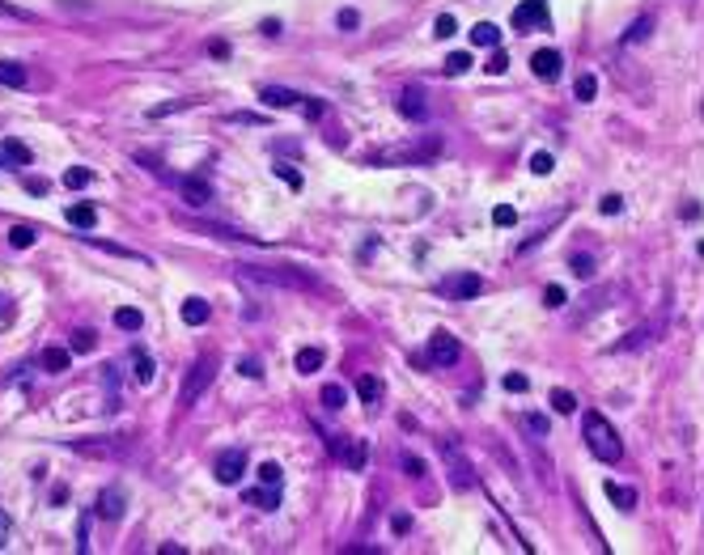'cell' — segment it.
<instances>
[{"label":"cell","mask_w":704,"mask_h":555,"mask_svg":"<svg viewBox=\"0 0 704 555\" xmlns=\"http://www.w3.org/2000/svg\"><path fill=\"white\" fill-rule=\"evenodd\" d=\"M582 437H586V445H590V454H594L599 462H620V458H624V441H620V433L611 428L607 416L590 411L586 424H582Z\"/></svg>","instance_id":"obj_1"},{"label":"cell","mask_w":704,"mask_h":555,"mask_svg":"<svg viewBox=\"0 0 704 555\" xmlns=\"http://www.w3.org/2000/svg\"><path fill=\"white\" fill-rule=\"evenodd\" d=\"M212 373H217V361H212V356H200V361L191 365V373H187L183 390H178V403H183V407H195V403H200V395L212 386Z\"/></svg>","instance_id":"obj_2"},{"label":"cell","mask_w":704,"mask_h":555,"mask_svg":"<svg viewBox=\"0 0 704 555\" xmlns=\"http://www.w3.org/2000/svg\"><path fill=\"white\" fill-rule=\"evenodd\" d=\"M212 475H217V484H225V488H233L242 475H246V450H221L217 454V462H212Z\"/></svg>","instance_id":"obj_3"},{"label":"cell","mask_w":704,"mask_h":555,"mask_svg":"<svg viewBox=\"0 0 704 555\" xmlns=\"http://www.w3.org/2000/svg\"><path fill=\"white\" fill-rule=\"evenodd\" d=\"M548 21H552L548 0H522V4L514 8V30H543Z\"/></svg>","instance_id":"obj_4"},{"label":"cell","mask_w":704,"mask_h":555,"mask_svg":"<svg viewBox=\"0 0 704 555\" xmlns=\"http://www.w3.org/2000/svg\"><path fill=\"white\" fill-rule=\"evenodd\" d=\"M454 361H458V339L450 331H433V339H429V365L450 369Z\"/></svg>","instance_id":"obj_5"},{"label":"cell","mask_w":704,"mask_h":555,"mask_svg":"<svg viewBox=\"0 0 704 555\" xmlns=\"http://www.w3.org/2000/svg\"><path fill=\"white\" fill-rule=\"evenodd\" d=\"M442 293L454 297V301H467V297H480V293H484V280H480L475 271H458V276H450V280L442 284Z\"/></svg>","instance_id":"obj_6"},{"label":"cell","mask_w":704,"mask_h":555,"mask_svg":"<svg viewBox=\"0 0 704 555\" xmlns=\"http://www.w3.org/2000/svg\"><path fill=\"white\" fill-rule=\"evenodd\" d=\"M259 98H263L272 110H301V102H306V93L284 89V85H263V89H259Z\"/></svg>","instance_id":"obj_7"},{"label":"cell","mask_w":704,"mask_h":555,"mask_svg":"<svg viewBox=\"0 0 704 555\" xmlns=\"http://www.w3.org/2000/svg\"><path fill=\"white\" fill-rule=\"evenodd\" d=\"M437 153H442V144L429 140L425 148H420V144H412V148H386V153H378L374 161H433Z\"/></svg>","instance_id":"obj_8"},{"label":"cell","mask_w":704,"mask_h":555,"mask_svg":"<svg viewBox=\"0 0 704 555\" xmlns=\"http://www.w3.org/2000/svg\"><path fill=\"white\" fill-rule=\"evenodd\" d=\"M331 454H335L344 467H352V471L365 467V441H357V437H335V441H331Z\"/></svg>","instance_id":"obj_9"},{"label":"cell","mask_w":704,"mask_h":555,"mask_svg":"<svg viewBox=\"0 0 704 555\" xmlns=\"http://www.w3.org/2000/svg\"><path fill=\"white\" fill-rule=\"evenodd\" d=\"M531 68H535V76H539V81H556V76L565 72V59H560V51L543 47V51H535V55H531Z\"/></svg>","instance_id":"obj_10"},{"label":"cell","mask_w":704,"mask_h":555,"mask_svg":"<svg viewBox=\"0 0 704 555\" xmlns=\"http://www.w3.org/2000/svg\"><path fill=\"white\" fill-rule=\"evenodd\" d=\"M178 195H183L191 208H208V204H212V187H208L204 178H195V174L178 178Z\"/></svg>","instance_id":"obj_11"},{"label":"cell","mask_w":704,"mask_h":555,"mask_svg":"<svg viewBox=\"0 0 704 555\" xmlns=\"http://www.w3.org/2000/svg\"><path fill=\"white\" fill-rule=\"evenodd\" d=\"M399 115H403V119H412V123L429 115V106H425V93H420L416 85H408V89L399 93Z\"/></svg>","instance_id":"obj_12"},{"label":"cell","mask_w":704,"mask_h":555,"mask_svg":"<svg viewBox=\"0 0 704 555\" xmlns=\"http://www.w3.org/2000/svg\"><path fill=\"white\" fill-rule=\"evenodd\" d=\"M191 229H200V233H212V238H225V242H263V238H250V233H238V229H229V225H208V221H187Z\"/></svg>","instance_id":"obj_13"},{"label":"cell","mask_w":704,"mask_h":555,"mask_svg":"<svg viewBox=\"0 0 704 555\" xmlns=\"http://www.w3.org/2000/svg\"><path fill=\"white\" fill-rule=\"evenodd\" d=\"M603 492H607V501H611L616 509H624V513H628V509H637V492H633V488H624V484L607 479V484H603Z\"/></svg>","instance_id":"obj_14"},{"label":"cell","mask_w":704,"mask_h":555,"mask_svg":"<svg viewBox=\"0 0 704 555\" xmlns=\"http://www.w3.org/2000/svg\"><path fill=\"white\" fill-rule=\"evenodd\" d=\"M119 513H123V492H119V488H106V492L98 496V518H102V522H115Z\"/></svg>","instance_id":"obj_15"},{"label":"cell","mask_w":704,"mask_h":555,"mask_svg":"<svg viewBox=\"0 0 704 555\" xmlns=\"http://www.w3.org/2000/svg\"><path fill=\"white\" fill-rule=\"evenodd\" d=\"M467 38H471V47H492V51L501 47V30H497L492 21H480V25H471V34H467Z\"/></svg>","instance_id":"obj_16"},{"label":"cell","mask_w":704,"mask_h":555,"mask_svg":"<svg viewBox=\"0 0 704 555\" xmlns=\"http://www.w3.org/2000/svg\"><path fill=\"white\" fill-rule=\"evenodd\" d=\"M208 314H212V310H208L204 297H187V301H183V322H187V327H204Z\"/></svg>","instance_id":"obj_17"},{"label":"cell","mask_w":704,"mask_h":555,"mask_svg":"<svg viewBox=\"0 0 704 555\" xmlns=\"http://www.w3.org/2000/svg\"><path fill=\"white\" fill-rule=\"evenodd\" d=\"M132 369H136L132 378H136L140 386H149V382L157 378V365H153V356H149L144 348H136V352H132Z\"/></svg>","instance_id":"obj_18"},{"label":"cell","mask_w":704,"mask_h":555,"mask_svg":"<svg viewBox=\"0 0 704 555\" xmlns=\"http://www.w3.org/2000/svg\"><path fill=\"white\" fill-rule=\"evenodd\" d=\"M357 395H361L365 407H378V403H382V382H378L374 373H361V378H357Z\"/></svg>","instance_id":"obj_19"},{"label":"cell","mask_w":704,"mask_h":555,"mask_svg":"<svg viewBox=\"0 0 704 555\" xmlns=\"http://www.w3.org/2000/svg\"><path fill=\"white\" fill-rule=\"evenodd\" d=\"M246 505L272 513V509H280V488H255V492H246Z\"/></svg>","instance_id":"obj_20"},{"label":"cell","mask_w":704,"mask_h":555,"mask_svg":"<svg viewBox=\"0 0 704 555\" xmlns=\"http://www.w3.org/2000/svg\"><path fill=\"white\" fill-rule=\"evenodd\" d=\"M0 157H4V161H13V165H30V161H34V153H30L21 140H13V136L0 144Z\"/></svg>","instance_id":"obj_21"},{"label":"cell","mask_w":704,"mask_h":555,"mask_svg":"<svg viewBox=\"0 0 704 555\" xmlns=\"http://www.w3.org/2000/svg\"><path fill=\"white\" fill-rule=\"evenodd\" d=\"M38 361H42V369H47V373H64V369H68V361H72V348H47Z\"/></svg>","instance_id":"obj_22"},{"label":"cell","mask_w":704,"mask_h":555,"mask_svg":"<svg viewBox=\"0 0 704 555\" xmlns=\"http://www.w3.org/2000/svg\"><path fill=\"white\" fill-rule=\"evenodd\" d=\"M323 361H327V356H323V348H301L293 365H297V373H318V369H323Z\"/></svg>","instance_id":"obj_23"},{"label":"cell","mask_w":704,"mask_h":555,"mask_svg":"<svg viewBox=\"0 0 704 555\" xmlns=\"http://www.w3.org/2000/svg\"><path fill=\"white\" fill-rule=\"evenodd\" d=\"M0 85L21 89V85H25V68H21L17 59H0Z\"/></svg>","instance_id":"obj_24"},{"label":"cell","mask_w":704,"mask_h":555,"mask_svg":"<svg viewBox=\"0 0 704 555\" xmlns=\"http://www.w3.org/2000/svg\"><path fill=\"white\" fill-rule=\"evenodd\" d=\"M115 327H119V331H140V327H144V314H140L136 305H123V310H115Z\"/></svg>","instance_id":"obj_25"},{"label":"cell","mask_w":704,"mask_h":555,"mask_svg":"<svg viewBox=\"0 0 704 555\" xmlns=\"http://www.w3.org/2000/svg\"><path fill=\"white\" fill-rule=\"evenodd\" d=\"M68 221L76 225V229H93V221H98V212L89 208V204H68Z\"/></svg>","instance_id":"obj_26"},{"label":"cell","mask_w":704,"mask_h":555,"mask_svg":"<svg viewBox=\"0 0 704 555\" xmlns=\"http://www.w3.org/2000/svg\"><path fill=\"white\" fill-rule=\"evenodd\" d=\"M573 93H577V102H594V93H599V76H594V72H586V76H577V85H573Z\"/></svg>","instance_id":"obj_27"},{"label":"cell","mask_w":704,"mask_h":555,"mask_svg":"<svg viewBox=\"0 0 704 555\" xmlns=\"http://www.w3.org/2000/svg\"><path fill=\"white\" fill-rule=\"evenodd\" d=\"M552 411H556V416H573V411H577L573 390H552Z\"/></svg>","instance_id":"obj_28"},{"label":"cell","mask_w":704,"mask_h":555,"mask_svg":"<svg viewBox=\"0 0 704 555\" xmlns=\"http://www.w3.org/2000/svg\"><path fill=\"white\" fill-rule=\"evenodd\" d=\"M259 484H263V488H280V484H284L280 462H263V467H259Z\"/></svg>","instance_id":"obj_29"},{"label":"cell","mask_w":704,"mask_h":555,"mask_svg":"<svg viewBox=\"0 0 704 555\" xmlns=\"http://www.w3.org/2000/svg\"><path fill=\"white\" fill-rule=\"evenodd\" d=\"M276 178H280V182H289L293 191H301V174H297V165H293V161H276Z\"/></svg>","instance_id":"obj_30"},{"label":"cell","mask_w":704,"mask_h":555,"mask_svg":"<svg viewBox=\"0 0 704 555\" xmlns=\"http://www.w3.org/2000/svg\"><path fill=\"white\" fill-rule=\"evenodd\" d=\"M8 246H17V250L34 246V229H30V225H13V229H8Z\"/></svg>","instance_id":"obj_31"},{"label":"cell","mask_w":704,"mask_h":555,"mask_svg":"<svg viewBox=\"0 0 704 555\" xmlns=\"http://www.w3.org/2000/svg\"><path fill=\"white\" fill-rule=\"evenodd\" d=\"M433 30H437V38H454V34H458V17H454V13H442V17L433 21Z\"/></svg>","instance_id":"obj_32"},{"label":"cell","mask_w":704,"mask_h":555,"mask_svg":"<svg viewBox=\"0 0 704 555\" xmlns=\"http://www.w3.org/2000/svg\"><path fill=\"white\" fill-rule=\"evenodd\" d=\"M89 178H93V174H89V170H85V165H72V170H68V174H64V187H68V191H81V187H85V182H89Z\"/></svg>","instance_id":"obj_33"},{"label":"cell","mask_w":704,"mask_h":555,"mask_svg":"<svg viewBox=\"0 0 704 555\" xmlns=\"http://www.w3.org/2000/svg\"><path fill=\"white\" fill-rule=\"evenodd\" d=\"M467 68H471V51H454V55L446 59V72H450V76H458V72H467Z\"/></svg>","instance_id":"obj_34"},{"label":"cell","mask_w":704,"mask_h":555,"mask_svg":"<svg viewBox=\"0 0 704 555\" xmlns=\"http://www.w3.org/2000/svg\"><path fill=\"white\" fill-rule=\"evenodd\" d=\"M518 221V208H509V204H497L492 208V225H501V229H509Z\"/></svg>","instance_id":"obj_35"},{"label":"cell","mask_w":704,"mask_h":555,"mask_svg":"<svg viewBox=\"0 0 704 555\" xmlns=\"http://www.w3.org/2000/svg\"><path fill=\"white\" fill-rule=\"evenodd\" d=\"M565 301H569V293H565L560 284H548V288H543V305H548V310H560Z\"/></svg>","instance_id":"obj_36"},{"label":"cell","mask_w":704,"mask_h":555,"mask_svg":"<svg viewBox=\"0 0 704 555\" xmlns=\"http://www.w3.org/2000/svg\"><path fill=\"white\" fill-rule=\"evenodd\" d=\"M93 344H98V339H93V331H76V335H72V344H68V348H72V352H76V356H85V352H93Z\"/></svg>","instance_id":"obj_37"},{"label":"cell","mask_w":704,"mask_h":555,"mask_svg":"<svg viewBox=\"0 0 704 555\" xmlns=\"http://www.w3.org/2000/svg\"><path fill=\"white\" fill-rule=\"evenodd\" d=\"M348 403V395L340 390V386H323V407H331V411H340Z\"/></svg>","instance_id":"obj_38"},{"label":"cell","mask_w":704,"mask_h":555,"mask_svg":"<svg viewBox=\"0 0 704 555\" xmlns=\"http://www.w3.org/2000/svg\"><path fill=\"white\" fill-rule=\"evenodd\" d=\"M650 25H654V21H650V17H641V21H633V25H628V30H624V42H641V38H645V34H650Z\"/></svg>","instance_id":"obj_39"},{"label":"cell","mask_w":704,"mask_h":555,"mask_svg":"<svg viewBox=\"0 0 704 555\" xmlns=\"http://www.w3.org/2000/svg\"><path fill=\"white\" fill-rule=\"evenodd\" d=\"M552 165H556V161H552V153H535V157H531V174H539V178H543V174H552Z\"/></svg>","instance_id":"obj_40"},{"label":"cell","mask_w":704,"mask_h":555,"mask_svg":"<svg viewBox=\"0 0 704 555\" xmlns=\"http://www.w3.org/2000/svg\"><path fill=\"white\" fill-rule=\"evenodd\" d=\"M569 267H573L582 280H590V276H594V259H586V255H573V259H569Z\"/></svg>","instance_id":"obj_41"},{"label":"cell","mask_w":704,"mask_h":555,"mask_svg":"<svg viewBox=\"0 0 704 555\" xmlns=\"http://www.w3.org/2000/svg\"><path fill=\"white\" fill-rule=\"evenodd\" d=\"M501 386H505L509 395H518V390H526L531 382H526V373H505V378H501Z\"/></svg>","instance_id":"obj_42"},{"label":"cell","mask_w":704,"mask_h":555,"mask_svg":"<svg viewBox=\"0 0 704 555\" xmlns=\"http://www.w3.org/2000/svg\"><path fill=\"white\" fill-rule=\"evenodd\" d=\"M505 68H509V55H505V51L497 47V51H492V59H488V72H492V76H501Z\"/></svg>","instance_id":"obj_43"},{"label":"cell","mask_w":704,"mask_h":555,"mask_svg":"<svg viewBox=\"0 0 704 555\" xmlns=\"http://www.w3.org/2000/svg\"><path fill=\"white\" fill-rule=\"evenodd\" d=\"M238 373H242V378H263V365H259L255 356H246V361H238Z\"/></svg>","instance_id":"obj_44"},{"label":"cell","mask_w":704,"mask_h":555,"mask_svg":"<svg viewBox=\"0 0 704 555\" xmlns=\"http://www.w3.org/2000/svg\"><path fill=\"white\" fill-rule=\"evenodd\" d=\"M335 21H340V30H357V25H361L357 8H340V17H335Z\"/></svg>","instance_id":"obj_45"},{"label":"cell","mask_w":704,"mask_h":555,"mask_svg":"<svg viewBox=\"0 0 704 555\" xmlns=\"http://www.w3.org/2000/svg\"><path fill=\"white\" fill-rule=\"evenodd\" d=\"M187 106H191V102H166V106H153L149 115H153V119H161V115H170V110H187Z\"/></svg>","instance_id":"obj_46"},{"label":"cell","mask_w":704,"mask_h":555,"mask_svg":"<svg viewBox=\"0 0 704 555\" xmlns=\"http://www.w3.org/2000/svg\"><path fill=\"white\" fill-rule=\"evenodd\" d=\"M599 208H603L607 216H616V212L624 208V199H620V195H603V204H599Z\"/></svg>","instance_id":"obj_47"},{"label":"cell","mask_w":704,"mask_h":555,"mask_svg":"<svg viewBox=\"0 0 704 555\" xmlns=\"http://www.w3.org/2000/svg\"><path fill=\"white\" fill-rule=\"evenodd\" d=\"M403 467H408V475H412V479H420V475H425V462H420V458H412V454L403 458Z\"/></svg>","instance_id":"obj_48"},{"label":"cell","mask_w":704,"mask_h":555,"mask_svg":"<svg viewBox=\"0 0 704 555\" xmlns=\"http://www.w3.org/2000/svg\"><path fill=\"white\" fill-rule=\"evenodd\" d=\"M8 534H13V522H8V513L0 509V551H4V543H8Z\"/></svg>","instance_id":"obj_49"},{"label":"cell","mask_w":704,"mask_h":555,"mask_svg":"<svg viewBox=\"0 0 704 555\" xmlns=\"http://www.w3.org/2000/svg\"><path fill=\"white\" fill-rule=\"evenodd\" d=\"M526 424H531V433H539V437L548 433V416H526Z\"/></svg>","instance_id":"obj_50"},{"label":"cell","mask_w":704,"mask_h":555,"mask_svg":"<svg viewBox=\"0 0 704 555\" xmlns=\"http://www.w3.org/2000/svg\"><path fill=\"white\" fill-rule=\"evenodd\" d=\"M408 530H412V518H408V513H399V518H395V534H408Z\"/></svg>","instance_id":"obj_51"},{"label":"cell","mask_w":704,"mask_h":555,"mask_svg":"<svg viewBox=\"0 0 704 555\" xmlns=\"http://www.w3.org/2000/svg\"><path fill=\"white\" fill-rule=\"evenodd\" d=\"M208 51H212L217 59H225V55H229V42H208Z\"/></svg>","instance_id":"obj_52"},{"label":"cell","mask_w":704,"mask_h":555,"mask_svg":"<svg viewBox=\"0 0 704 555\" xmlns=\"http://www.w3.org/2000/svg\"><path fill=\"white\" fill-rule=\"evenodd\" d=\"M233 123H263V115H246V110H238Z\"/></svg>","instance_id":"obj_53"},{"label":"cell","mask_w":704,"mask_h":555,"mask_svg":"<svg viewBox=\"0 0 704 555\" xmlns=\"http://www.w3.org/2000/svg\"><path fill=\"white\" fill-rule=\"evenodd\" d=\"M700 255H704V242H700Z\"/></svg>","instance_id":"obj_54"}]
</instances>
